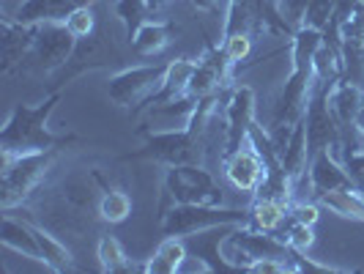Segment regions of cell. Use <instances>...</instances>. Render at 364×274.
Returning a JSON list of instances; mask_svg holds the SVG:
<instances>
[{
  "instance_id": "1",
  "label": "cell",
  "mask_w": 364,
  "mask_h": 274,
  "mask_svg": "<svg viewBox=\"0 0 364 274\" xmlns=\"http://www.w3.org/2000/svg\"><path fill=\"white\" fill-rule=\"evenodd\" d=\"M58 93H53L47 102H41L36 107L28 105H17L9 112L6 127L0 132V146L3 151L11 154H31V151H53L55 146L66 143L69 137H58L47 127V118L58 105Z\"/></svg>"
},
{
  "instance_id": "2",
  "label": "cell",
  "mask_w": 364,
  "mask_h": 274,
  "mask_svg": "<svg viewBox=\"0 0 364 274\" xmlns=\"http://www.w3.org/2000/svg\"><path fill=\"white\" fill-rule=\"evenodd\" d=\"M55 151H31V154H11L0 148V203L3 211H11L33 198L47 173L53 170Z\"/></svg>"
},
{
  "instance_id": "3",
  "label": "cell",
  "mask_w": 364,
  "mask_h": 274,
  "mask_svg": "<svg viewBox=\"0 0 364 274\" xmlns=\"http://www.w3.org/2000/svg\"><path fill=\"white\" fill-rule=\"evenodd\" d=\"M164 192L173 203L225 206V192L203 164H170L164 170Z\"/></svg>"
},
{
  "instance_id": "4",
  "label": "cell",
  "mask_w": 364,
  "mask_h": 274,
  "mask_svg": "<svg viewBox=\"0 0 364 274\" xmlns=\"http://www.w3.org/2000/svg\"><path fill=\"white\" fill-rule=\"evenodd\" d=\"M250 211L225 209V206H192V203H173V209L162 217L164 236H192L208 228L222 225H244Z\"/></svg>"
},
{
  "instance_id": "5",
  "label": "cell",
  "mask_w": 364,
  "mask_h": 274,
  "mask_svg": "<svg viewBox=\"0 0 364 274\" xmlns=\"http://www.w3.org/2000/svg\"><path fill=\"white\" fill-rule=\"evenodd\" d=\"M205 151L208 148L203 143L200 132L186 127V129H162V132H154L146 140V148L140 151V157L156 159L164 167H170V164H203Z\"/></svg>"
},
{
  "instance_id": "6",
  "label": "cell",
  "mask_w": 364,
  "mask_h": 274,
  "mask_svg": "<svg viewBox=\"0 0 364 274\" xmlns=\"http://www.w3.org/2000/svg\"><path fill=\"white\" fill-rule=\"evenodd\" d=\"M222 167H225V179L230 181V186L244 195H257L269 176V162L260 154L252 135H247V140L222 159Z\"/></svg>"
},
{
  "instance_id": "7",
  "label": "cell",
  "mask_w": 364,
  "mask_h": 274,
  "mask_svg": "<svg viewBox=\"0 0 364 274\" xmlns=\"http://www.w3.org/2000/svg\"><path fill=\"white\" fill-rule=\"evenodd\" d=\"M164 72H167V66H132V69H124V72L109 77L107 96L118 107H134L140 102H148L162 88Z\"/></svg>"
},
{
  "instance_id": "8",
  "label": "cell",
  "mask_w": 364,
  "mask_h": 274,
  "mask_svg": "<svg viewBox=\"0 0 364 274\" xmlns=\"http://www.w3.org/2000/svg\"><path fill=\"white\" fill-rule=\"evenodd\" d=\"M74 41L77 38L66 31L63 22H41V25H36V36H33V44H31L33 69L53 72L58 66H63L72 58Z\"/></svg>"
},
{
  "instance_id": "9",
  "label": "cell",
  "mask_w": 364,
  "mask_h": 274,
  "mask_svg": "<svg viewBox=\"0 0 364 274\" xmlns=\"http://www.w3.org/2000/svg\"><path fill=\"white\" fill-rule=\"evenodd\" d=\"M222 118H225V132H228V146H225V157L230 151H236L250 129L255 127L257 121V102H255V91L250 85H236L228 102L222 105Z\"/></svg>"
},
{
  "instance_id": "10",
  "label": "cell",
  "mask_w": 364,
  "mask_h": 274,
  "mask_svg": "<svg viewBox=\"0 0 364 274\" xmlns=\"http://www.w3.org/2000/svg\"><path fill=\"white\" fill-rule=\"evenodd\" d=\"M334 25L340 33V55L348 72H353V80H359V72L364 69V0H356Z\"/></svg>"
},
{
  "instance_id": "11",
  "label": "cell",
  "mask_w": 364,
  "mask_h": 274,
  "mask_svg": "<svg viewBox=\"0 0 364 274\" xmlns=\"http://www.w3.org/2000/svg\"><path fill=\"white\" fill-rule=\"evenodd\" d=\"M307 184H310L315 198H318V195L331 192V189L353 186V179L348 173L346 162L340 159V154L334 148H323V151L312 154L310 167H307Z\"/></svg>"
},
{
  "instance_id": "12",
  "label": "cell",
  "mask_w": 364,
  "mask_h": 274,
  "mask_svg": "<svg viewBox=\"0 0 364 274\" xmlns=\"http://www.w3.org/2000/svg\"><path fill=\"white\" fill-rule=\"evenodd\" d=\"M326 102L334 121L340 124V129H348L353 127L359 121V115H362L364 91L359 88L356 80H337L331 88H326Z\"/></svg>"
},
{
  "instance_id": "13",
  "label": "cell",
  "mask_w": 364,
  "mask_h": 274,
  "mask_svg": "<svg viewBox=\"0 0 364 274\" xmlns=\"http://www.w3.org/2000/svg\"><path fill=\"white\" fill-rule=\"evenodd\" d=\"M88 0H25L14 11L19 25H41V22H66L74 9L85 6Z\"/></svg>"
},
{
  "instance_id": "14",
  "label": "cell",
  "mask_w": 364,
  "mask_h": 274,
  "mask_svg": "<svg viewBox=\"0 0 364 274\" xmlns=\"http://www.w3.org/2000/svg\"><path fill=\"white\" fill-rule=\"evenodd\" d=\"M0 241H3V247H9V250L19 253V255L33 258V260L41 263V247H38L33 222L14 219L11 211H6L3 214V225H0Z\"/></svg>"
},
{
  "instance_id": "15",
  "label": "cell",
  "mask_w": 364,
  "mask_h": 274,
  "mask_svg": "<svg viewBox=\"0 0 364 274\" xmlns=\"http://www.w3.org/2000/svg\"><path fill=\"white\" fill-rule=\"evenodd\" d=\"M288 209H291L288 198L272 195V192H257L255 203L250 206V222L257 231L277 233L285 225V219H288Z\"/></svg>"
},
{
  "instance_id": "16",
  "label": "cell",
  "mask_w": 364,
  "mask_h": 274,
  "mask_svg": "<svg viewBox=\"0 0 364 274\" xmlns=\"http://www.w3.org/2000/svg\"><path fill=\"white\" fill-rule=\"evenodd\" d=\"M195 66H198V60H189V58H178V60L167 63L162 88L154 93V99H151L154 107L164 105V102H176L181 96H189V80L195 74Z\"/></svg>"
},
{
  "instance_id": "17",
  "label": "cell",
  "mask_w": 364,
  "mask_h": 274,
  "mask_svg": "<svg viewBox=\"0 0 364 274\" xmlns=\"http://www.w3.org/2000/svg\"><path fill=\"white\" fill-rule=\"evenodd\" d=\"M189 258V250H186V241L181 236H167L156 247V253L148 258V263L143 266V272L148 274H176L183 269Z\"/></svg>"
},
{
  "instance_id": "18",
  "label": "cell",
  "mask_w": 364,
  "mask_h": 274,
  "mask_svg": "<svg viewBox=\"0 0 364 274\" xmlns=\"http://www.w3.org/2000/svg\"><path fill=\"white\" fill-rule=\"evenodd\" d=\"M318 203L323 209H328L331 214H337V217L350 219V222H362L364 225V195L356 186L323 192V195H318Z\"/></svg>"
},
{
  "instance_id": "19",
  "label": "cell",
  "mask_w": 364,
  "mask_h": 274,
  "mask_svg": "<svg viewBox=\"0 0 364 274\" xmlns=\"http://www.w3.org/2000/svg\"><path fill=\"white\" fill-rule=\"evenodd\" d=\"M33 231H36L38 247H41V263H44L47 269H53V272H66V269H72V263H74L72 250L60 241V236L53 233L50 228L38 225L36 219H33Z\"/></svg>"
},
{
  "instance_id": "20",
  "label": "cell",
  "mask_w": 364,
  "mask_h": 274,
  "mask_svg": "<svg viewBox=\"0 0 364 274\" xmlns=\"http://www.w3.org/2000/svg\"><path fill=\"white\" fill-rule=\"evenodd\" d=\"M170 25L159 19H146L134 33H132V47L137 55H159L170 44Z\"/></svg>"
},
{
  "instance_id": "21",
  "label": "cell",
  "mask_w": 364,
  "mask_h": 274,
  "mask_svg": "<svg viewBox=\"0 0 364 274\" xmlns=\"http://www.w3.org/2000/svg\"><path fill=\"white\" fill-rule=\"evenodd\" d=\"M96 211H99V219H102V222L121 225V222H127L129 214H132V198H129L124 189H109L107 186V189L99 195Z\"/></svg>"
},
{
  "instance_id": "22",
  "label": "cell",
  "mask_w": 364,
  "mask_h": 274,
  "mask_svg": "<svg viewBox=\"0 0 364 274\" xmlns=\"http://www.w3.org/2000/svg\"><path fill=\"white\" fill-rule=\"evenodd\" d=\"M96 258H99V266L102 272H129V258L127 250L121 247V241L115 236H102L96 244Z\"/></svg>"
},
{
  "instance_id": "23",
  "label": "cell",
  "mask_w": 364,
  "mask_h": 274,
  "mask_svg": "<svg viewBox=\"0 0 364 274\" xmlns=\"http://www.w3.org/2000/svg\"><path fill=\"white\" fill-rule=\"evenodd\" d=\"M282 241L291 247V253L304 255L307 250H312V244H315V225H304V222H293L291 219V225L282 233Z\"/></svg>"
},
{
  "instance_id": "24",
  "label": "cell",
  "mask_w": 364,
  "mask_h": 274,
  "mask_svg": "<svg viewBox=\"0 0 364 274\" xmlns=\"http://www.w3.org/2000/svg\"><path fill=\"white\" fill-rule=\"evenodd\" d=\"M334 19H337V0H310L307 14H304V25L307 28L326 31Z\"/></svg>"
},
{
  "instance_id": "25",
  "label": "cell",
  "mask_w": 364,
  "mask_h": 274,
  "mask_svg": "<svg viewBox=\"0 0 364 274\" xmlns=\"http://www.w3.org/2000/svg\"><path fill=\"white\" fill-rule=\"evenodd\" d=\"M66 31L72 33L74 38H88L93 33V28H96V19H93V9L85 3V6H80V9H74L72 14L66 17Z\"/></svg>"
},
{
  "instance_id": "26",
  "label": "cell",
  "mask_w": 364,
  "mask_h": 274,
  "mask_svg": "<svg viewBox=\"0 0 364 274\" xmlns=\"http://www.w3.org/2000/svg\"><path fill=\"white\" fill-rule=\"evenodd\" d=\"M115 11H118V17L124 19V25H127L129 31H137L146 22L148 0H118Z\"/></svg>"
},
{
  "instance_id": "27",
  "label": "cell",
  "mask_w": 364,
  "mask_h": 274,
  "mask_svg": "<svg viewBox=\"0 0 364 274\" xmlns=\"http://www.w3.org/2000/svg\"><path fill=\"white\" fill-rule=\"evenodd\" d=\"M222 50L225 55L238 63V60H244L247 55L252 53V36L247 33V31H233V33H225V44H222Z\"/></svg>"
},
{
  "instance_id": "28",
  "label": "cell",
  "mask_w": 364,
  "mask_h": 274,
  "mask_svg": "<svg viewBox=\"0 0 364 274\" xmlns=\"http://www.w3.org/2000/svg\"><path fill=\"white\" fill-rule=\"evenodd\" d=\"M288 219H293V222H304V225H315V222L321 219V203L291 201V209H288Z\"/></svg>"
},
{
  "instance_id": "29",
  "label": "cell",
  "mask_w": 364,
  "mask_h": 274,
  "mask_svg": "<svg viewBox=\"0 0 364 274\" xmlns=\"http://www.w3.org/2000/svg\"><path fill=\"white\" fill-rule=\"evenodd\" d=\"M189 3H192L198 11H211V9H217L219 0H189Z\"/></svg>"
},
{
  "instance_id": "30",
  "label": "cell",
  "mask_w": 364,
  "mask_h": 274,
  "mask_svg": "<svg viewBox=\"0 0 364 274\" xmlns=\"http://www.w3.org/2000/svg\"><path fill=\"white\" fill-rule=\"evenodd\" d=\"M356 127H359L364 132V110H362V115H359V121H356Z\"/></svg>"
},
{
  "instance_id": "31",
  "label": "cell",
  "mask_w": 364,
  "mask_h": 274,
  "mask_svg": "<svg viewBox=\"0 0 364 274\" xmlns=\"http://www.w3.org/2000/svg\"><path fill=\"white\" fill-rule=\"evenodd\" d=\"M362 195H364V192H362Z\"/></svg>"
}]
</instances>
